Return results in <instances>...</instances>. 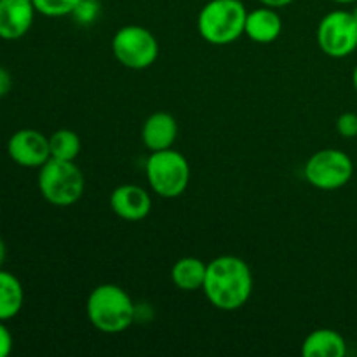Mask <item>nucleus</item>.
I'll return each mask as SVG.
<instances>
[{
    "instance_id": "nucleus-10",
    "label": "nucleus",
    "mask_w": 357,
    "mask_h": 357,
    "mask_svg": "<svg viewBox=\"0 0 357 357\" xmlns=\"http://www.w3.org/2000/svg\"><path fill=\"white\" fill-rule=\"evenodd\" d=\"M110 208L121 220L142 222L152 211V197L138 185H119L110 195Z\"/></svg>"
},
{
    "instance_id": "nucleus-2",
    "label": "nucleus",
    "mask_w": 357,
    "mask_h": 357,
    "mask_svg": "<svg viewBox=\"0 0 357 357\" xmlns=\"http://www.w3.org/2000/svg\"><path fill=\"white\" fill-rule=\"evenodd\" d=\"M86 312L98 331L117 335L128 330L135 321V303L121 286L100 284L91 291Z\"/></svg>"
},
{
    "instance_id": "nucleus-22",
    "label": "nucleus",
    "mask_w": 357,
    "mask_h": 357,
    "mask_svg": "<svg viewBox=\"0 0 357 357\" xmlns=\"http://www.w3.org/2000/svg\"><path fill=\"white\" fill-rule=\"evenodd\" d=\"M10 87H13V77H10V73L6 68L0 66V98L6 96L10 91Z\"/></svg>"
},
{
    "instance_id": "nucleus-14",
    "label": "nucleus",
    "mask_w": 357,
    "mask_h": 357,
    "mask_svg": "<svg viewBox=\"0 0 357 357\" xmlns=\"http://www.w3.org/2000/svg\"><path fill=\"white\" fill-rule=\"evenodd\" d=\"M347 354V342L338 331L319 328L305 337L302 344L303 357H344Z\"/></svg>"
},
{
    "instance_id": "nucleus-26",
    "label": "nucleus",
    "mask_w": 357,
    "mask_h": 357,
    "mask_svg": "<svg viewBox=\"0 0 357 357\" xmlns=\"http://www.w3.org/2000/svg\"><path fill=\"white\" fill-rule=\"evenodd\" d=\"M333 2H337V3H356L357 0H333Z\"/></svg>"
},
{
    "instance_id": "nucleus-7",
    "label": "nucleus",
    "mask_w": 357,
    "mask_h": 357,
    "mask_svg": "<svg viewBox=\"0 0 357 357\" xmlns=\"http://www.w3.org/2000/svg\"><path fill=\"white\" fill-rule=\"evenodd\" d=\"M354 174V164L345 152L323 149L314 153L303 167V176L319 190H337L347 185Z\"/></svg>"
},
{
    "instance_id": "nucleus-18",
    "label": "nucleus",
    "mask_w": 357,
    "mask_h": 357,
    "mask_svg": "<svg viewBox=\"0 0 357 357\" xmlns=\"http://www.w3.org/2000/svg\"><path fill=\"white\" fill-rule=\"evenodd\" d=\"M35 10L47 17L70 16L79 6L80 0H31Z\"/></svg>"
},
{
    "instance_id": "nucleus-4",
    "label": "nucleus",
    "mask_w": 357,
    "mask_h": 357,
    "mask_svg": "<svg viewBox=\"0 0 357 357\" xmlns=\"http://www.w3.org/2000/svg\"><path fill=\"white\" fill-rule=\"evenodd\" d=\"M84 187H86L84 174L73 160L51 157L40 167L38 190L42 197L52 206H58V208L73 206L84 195Z\"/></svg>"
},
{
    "instance_id": "nucleus-24",
    "label": "nucleus",
    "mask_w": 357,
    "mask_h": 357,
    "mask_svg": "<svg viewBox=\"0 0 357 357\" xmlns=\"http://www.w3.org/2000/svg\"><path fill=\"white\" fill-rule=\"evenodd\" d=\"M6 255H7V251H6V244H3V241L0 239V267H2L3 260H6Z\"/></svg>"
},
{
    "instance_id": "nucleus-15",
    "label": "nucleus",
    "mask_w": 357,
    "mask_h": 357,
    "mask_svg": "<svg viewBox=\"0 0 357 357\" xmlns=\"http://www.w3.org/2000/svg\"><path fill=\"white\" fill-rule=\"evenodd\" d=\"M208 264L195 257L180 258L171 268V281L181 291H199L206 281Z\"/></svg>"
},
{
    "instance_id": "nucleus-23",
    "label": "nucleus",
    "mask_w": 357,
    "mask_h": 357,
    "mask_svg": "<svg viewBox=\"0 0 357 357\" xmlns=\"http://www.w3.org/2000/svg\"><path fill=\"white\" fill-rule=\"evenodd\" d=\"M258 2H260L261 6L272 7V9H281V7L289 6L293 0H258Z\"/></svg>"
},
{
    "instance_id": "nucleus-13",
    "label": "nucleus",
    "mask_w": 357,
    "mask_h": 357,
    "mask_svg": "<svg viewBox=\"0 0 357 357\" xmlns=\"http://www.w3.org/2000/svg\"><path fill=\"white\" fill-rule=\"evenodd\" d=\"M282 31V20L272 7H258L248 13L244 33L257 44H272Z\"/></svg>"
},
{
    "instance_id": "nucleus-8",
    "label": "nucleus",
    "mask_w": 357,
    "mask_h": 357,
    "mask_svg": "<svg viewBox=\"0 0 357 357\" xmlns=\"http://www.w3.org/2000/svg\"><path fill=\"white\" fill-rule=\"evenodd\" d=\"M317 44L330 58H345L357 49V20L352 10H331L317 26Z\"/></svg>"
},
{
    "instance_id": "nucleus-9",
    "label": "nucleus",
    "mask_w": 357,
    "mask_h": 357,
    "mask_svg": "<svg viewBox=\"0 0 357 357\" xmlns=\"http://www.w3.org/2000/svg\"><path fill=\"white\" fill-rule=\"evenodd\" d=\"M9 157L23 167H38L40 169L51 159L49 138L37 129H20L14 132L7 143Z\"/></svg>"
},
{
    "instance_id": "nucleus-11",
    "label": "nucleus",
    "mask_w": 357,
    "mask_h": 357,
    "mask_svg": "<svg viewBox=\"0 0 357 357\" xmlns=\"http://www.w3.org/2000/svg\"><path fill=\"white\" fill-rule=\"evenodd\" d=\"M31 0H0V38L17 40L31 28L35 16Z\"/></svg>"
},
{
    "instance_id": "nucleus-20",
    "label": "nucleus",
    "mask_w": 357,
    "mask_h": 357,
    "mask_svg": "<svg viewBox=\"0 0 357 357\" xmlns=\"http://www.w3.org/2000/svg\"><path fill=\"white\" fill-rule=\"evenodd\" d=\"M337 131L344 138H357V114L345 112L337 119Z\"/></svg>"
},
{
    "instance_id": "nucleus-27",
    "label": "nucleus",
    "mask_w": 357,
    "mask_h": 357,
    "mask_svg": "<svg viewBox=\"0 0 357 357\" xmlns=\"http://www.w3.org/2000/svg\"><path fill=\"white\" fill-rule=\"evenodd\" d=\"M352 14H354V17L357 20V6L354 7V10H352Z\"/></svg>"
},
{
    "instance_id": "nucleus-12",
    "label": "nucleus",
    "mask_w": 357,
    "mask_h": 357,
    "mask_svg": "<svg viewBox=\"0 0 357 357\" xmlns=\"http://www.w3.org/2000/svg\"><path fill=\"white\" fill-rule=\"evenodd\" d=\"M178 138V122L167 112H155L149 115L142 128L143 145L150 152H159L173 146Z\"/></svg>"
},
{
    "instance_id": "nucleus-25",
    "label": "nucleus",
    "mask_w": 357,
    "mask_h": 357,
    "mask_svg": "<svg viewBox=\"0 0 357 357\" xmlns=\"http://www.w3.org/2000/svg\"><path fill=\"white\" fill-rule=\"evenodd\" d=\"M352 84H354V89L357 91V65H356L354 72H352Z\"/></svg>"
},
{
    "instance_id": "nucleus-6",
    "label": "nucleus",
    "mask_w": 357,
    "mask_h": 357,
    "mask_svg": "<svg viewBox=\"0 0 357 357\" xmlns=\"http://www.w3.org/2000/svg\"><path fill=\"white\" fill-rule=\"evenodd\" d=\"M115 59L129 70L150 68L159 56V42L155 35L138 24H128L115 31L112 38Z\"/></svg>"
},
{
    "instance_id": "nucleus-5",
    "label": "nucleus",
    "mask_w": 357,
    "mask_h": 357,
    "mask_svg": "<svg viewBox=\"0 0 357 357\" xmlns=\"http://www.w3.org/2000/svg\"><path fill=\"white\" fill-rule=\"evenodd\" d=\"M150 188L164 199L180 197L190 181V166L183 153L173 149L150 152L145 164Z\"/></svg>"
},
{
    "instance_id": "nucleus-19",
    "label": "nucleus",
    "mask_w": 357,
    "mask_h": 357,
    "mask_svg": "<svg viewBox=\"0 0 357 357\" xmlns=\"http://www.w3.org/2000/svg\"><path fill=\"white\" fill-rule=\"evenodd\" d=\"M100 14V3L98 0H80L79 6L72 13L73 20L80 24H91Z\"/></svg>"
},
{
    "instance_id": "nucleus-17",
    "label": "nucleus",
    "mask_w": 357,
    "mask_h": 357,
    "mask_svg": "<svg viewBox=\"0 0 357 357\" xmlns=\"http://www.w3.org/2000/svg\"><path fill=\"white\" fill-rule=\"evenodd\" d=\"M49 149L54 159L75 160L82 150V142L72 129H58L49 136Z\"/></svg>"
},
{
    "instance_id": "nucleus-3",
    "label": "nucleus",
    "mask_w": 357,
    "mask_h": 357,
    "mask_svg": "<svg viewBox=\"0 0 357 357\" xmlns=\"http://www.w3.org/2000/svg\"><path fill=\"white\" fill-rule=\"evenodd\" d=\"M246 17L241 0H209L199 13V35L211 45H229L244 33Z\"/></svg>"
},
{
    "instance_id": "nucleus-21",
    "label": "nucleus",
    "mask_w": 357,
    "mask_h": 357,
    "mask_svg": "<svg viewBox=\"0 0 357 357\" xmlns=\"http://www.w3.org/2000/svg\"><path fill=\"white\" fill-rule=\"evenodd\" d=\"M13 351V335L7 330L3 321H0V357H7Z\"/></svg>"
},
{
    "instance_id": "nucleus-16",
    "label": "nucleus",
    "mask_w": 357,
    "mask_h": 357,
    "mask_svg": "<svg viewBox=\"0 0 357 357\" xmlns=\"http://www.w3.org/2000/svg\"><path fill=\"white\" fill-rule=\"evenodd\" d=\"M24 291L20 279L14 274L0 271V321H9L21 310Z\"/></svg>"
},
{
    "instance_id": "nucleus-1",
    "label": "nucleus",
    "mask_w": 357,
    "mask_h": 357,
    "mask_svg": "<svg viewBox=\"0 0 357 357\" xmlns=\"http://www.w3.org/2000/svg\"><path fill=\"white\" fill-rule=\"evenodd\" d=\"M206 298L213 307L225 312L246 305L253 293V274L243 258L223 255L208 264L202 286Z\"/></svg>"
}]
</instances>
